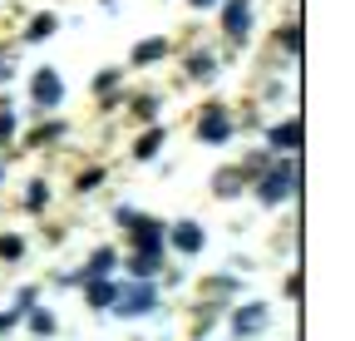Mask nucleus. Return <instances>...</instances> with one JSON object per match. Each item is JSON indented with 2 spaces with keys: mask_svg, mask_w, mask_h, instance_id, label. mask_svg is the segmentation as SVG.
Returning a JSON list of instances; mask_svg holds the SVG:
<instances>
[{
  "mask_svg": "<svg viewBox=\"0 0 355 341\" xmlns=\"http://www.w3.org/2000/svg\"><path fill=\"white\" fill-rule=\"evenodd\" d=\"M291 178H296V168H291V163L272 168V174L257 183V198H261V203H282V198H286V188H291Z\"/></svg>",
  "mask_w": 355,
  "mask_h": 341,
  "instance_id": "nucleus-1",
  "label": "nucleus"
},
{
  "mask_svg": "<svg viewBox=\"0 0 355 341\" xmlns=\"http://www.w3.org/2000/svg\"><path fill=\"white\" fill-rule=\"evenodd\" d=\"M60 99H64L60 74H55V69H40V74H35V104H40V109H55Z\"/></svg>",
  "mask_w": 355,
  "mask_h": 341,
  "instance_id": "nucleus-2",
  "label": "nucleus"
},
{
  "mask_svg": "<svg viewBox=\"0 0 355 341\" xmlns=\"http://www.w3.org/2000/svg\"><path fill=\"white\" fill-rule=\"evenodd\" d=\"M153 287H128L123 297H119V317H144V312H153Z\"/></svg>",
  "mask_w": 355,
  "mask_h": 341,
  "instance_id": "nucleus-3",
  "label": "nucleus"
},
{
  "mask_svg": "<svg viewBox=\"0 0 355 341\" xmlns=\"http://www.w3.org/2000/svg\"><path fill=\"white\" fill-rule=\"evenodd\" d=\"M222 25H227L232 40H242L247 25H252V0H227V10H222Z\"/></svg>",
  "mask_w": 355,
  "mask_h": 341,
  "instance_id": "nucleus-4",
  "label": "nucleus"
},
{
  "mask_svg": "<svg viewBox=\"0 0 355 341\" xmlns=\"http://www.w3.org/2000/svg\"><path fill=\"white\" fill-rule=\"evenodd\" d=\"M227 134H232V119L222 114V109H207V119L198 124V139H207V144H222Z\"/></svg>",
  "mask_w": 355,
  "mask_h": 341,
  "instance_id": "nucleus-5",
  "label": "nucleus"
},
{
  "mask_svg": "<svg viewBox=\"0 0 355 341\" xmlns=\"http://www.w3.org/2000/svg\"><path fill=\"white\" fill-rule=\"evenodd\" d=\"M232 326H237L242 336H252V331H261V326H266V307H261V302H252V307H242V312L232 317Z\"/></svg>",
  "mask_w": 355,
  "mask_h": 341,
  "instance_id": "nucleus-6",
  "label": "nucleus"
},
{
  "mask_svg": "<svg viewBox=\"0 0 355 341\" xmlns=\"http://www.w3.org/2000/svg\"><path fill=\"white\" fill-rule=\"evenodd\" d=\"M266 144L272 149H301V124L291 119V124H277L272 134H266Z\"/></svg>",
  "mask_w": 355,
  "mask_h": 341,
  "instance_id": "nucleus-7",
  "label": "nucleus"
},
{
  "mask_svg": "<svg viewBox=\"0 0 355 341\" xmlns=\"http://www.w3.org/2000/svg\"><path fill=\"white\" fill-rule=\"evenodd\" d=\"M173 247H178V252H198V247H202V228H198V223H178V228H173Z\"/></svg>",
  "mask_w": 355,
  "mask_h": 341,
  "instance_id": "nucleus-8",
  "label": "nucleus"
},
{
  "mask_svg": "<svg viewBox=\"0 0 355 341\" xmlns=\"http://www.w3.org/2000/svg\"><path fill=\"white\" fill-rule=\"evenodd\" d=\"M109 302H119V287L94 277V282H89V307H109Z\"/></svg>",
  "mask_w": 355,
  "mask_h": 341,
  "instance_id": "nucleus-9",
  "label": "nucleus"
},
{
  "mask_svg": "<svg viewBox=\"0 0 355 341\" xmlns=\"http://www.w3.org/2000/svg\"><path fill=\"white\" fill-rule=\"evenodd\" d=\"M114 263H119V258H114V252H109V247H99V252H94V258H89V267H84V277H89V282H94V277H104V272H114Z\"/></svg>",
  "mask_w": 355,
  "mask_h": 341,
  "instance_id": "nucleus-10",
  "label": "nucleus"
},
{
  "mask_svg": "<svg viewBox=\"0 0 355 341\" xmlns=\"http://www.w3.org/2000/svg\"><path fill=\"white\" fill-rule=\"evenodd\" d=\"M50 30H55V15H35L30 30H25V40H30V45H40V40H50Z\"/></svg>",
  "mask_w": 355,
  "mask_h": 341,
  "instance_id": "nucleus-11",
  "label": "nucleus"
},
{
  "mask_svg": "<svg viewBox=\"0 0 355 341\" xmlns=\"http://www.w3.org/2000/svg\"><path fill=\"white\" fill-rule=\"evenodd\" d=\"M133 272H139V277H153V272H158V252H139V258H133Z\"/></svg>",
  "mask_w": 355,
  "mask_h": 341,
  "instance_id": "nucleus-12",
  "label": "nucleus"
},
{
  "mask_svg": "<svg viewBox=\"0 0 355 341\" xmlns=\"http://www.w3.org/2000/svg\"><path fill=\"white\" fill-rule=\"evenodd\" d=\"M163 50H168V45H163V40H148V45H139V50H133V60H139V65H144V60H158Z\"/></svg>",
  "mask_w": 355,
  "mask_h": 341,
  "instance_id": "nucleus-13",
  "label": "nucleus"
},
{
  "mask_svg": "<svg viewBox=\"0 0 355 341\" xmlns=\"http://www.w3.org/2000/svg\"><path fill=\"white\" fill-rule=\"evenodd\" d=\"M188 69H193L198 79H212V55H193V60H188Z\"/></svg>",
  "mask_w": 355,
  "mask_h": 341,
  "instance_id": "nucleus-14",
  "label": "nucleus"
},
{
  "mask_svg": "<svg viewBox=\"0 0 355 341\" xmlns=\"http://www.w3.org/2000/svg\"><path fill=\"white\" fill-rule=\"evenodd\" d=\"M158 144H163V129H153L148 139H139V158H153V153H158Z\"/></svg>",
  "mask_w": 355,
  "mask_h": 341,
  "instance_id": "nucleus-15",
  "label": "nucleus"
},
{
  "mask_svg": "<svg viewBox=\"0 0 355 341\" xmlns=\"http://www.w3.org/2000/svg\"><path fill=\"white\" fill-rule=\"evenodd\" d=\"M20 252H25L20 238H0V258H20Z\"/></svg>",
  "mask_w": 355,
  "mask_h": 341,
  "instance_id": "nucleus-16",
  "label": "nucleus"
},
{
  "mask_svg": "<svg viewBox=\"0 0 355 341\" xmlns=\"http://www.w3.org/2000/svg\"><path fill=\"white\" fill-rule=\"evenodd\" d=\"M30 326L44 336V331H55V317H50V312H35V317H30Z\"/></svg>",
  "mask_w": 355,
  "mask_h": 341,
  "instance_id": "nucleus-17",
  "label": "nucleus"
},
{
  "mask_svg": "<svg viewBox=\"0 0 355 341\" xmlns=\"http://www.w3.org/2000/svg\"><path fill=\"white\" fill-rule=\"evenodd\" d=\"M153 109H158L153 94H148V99H133V114H139V119H153Z\"/></svg>",
  "mask_w": 355,
  "mask_h": 341,
  "instance_id": "nucleus-18",
  "label": "nucleus"
},
{
  "mask_svg": "<svg viewBox=\"0 0 355 341\" xmlns=\"http://www.w3.org/2000/svg\"><path fill=\"white\" fill-rule=\"evenodd\" d=\"M114 84H119V69H104V74H99V79H94V90H99V94H104V90H114Z\"/></svg>",
  "mask_w": 355,
  "mask_h": 341,
  "instance_id": "nucleus-19",
  "label": "nucleus"
},
{
  "mask_svg": "<svg viewBox=\"0 0 355 341\" xmlns=\"http://www.w3.org/2000/svg\"><path fill=\"white\" fill-rule=\"evenodd\" d=\"M15 134V114H0V144H6Z\"/></svg>",
  "mask_w": 355,
  "mask_h": 341,
  "instance_id": "nucleus-20",
  "label": "nucleus"
},
{
  "mask_svg": "<svg viewBox=\"0 0 355 341\" xmlns=\"http://www.w3.org/2000/svg\"><path fill=\"white\" fill-rule=\"evenodd\" d=\"M44 198H50V193H44V183H35V188H30V208H44Z\"/></svg>",
  "mask_w": 355,
  "mask_h": 341,
  "instance_id": "nucleus-21",
  "label": "nucleus"
},
{
  "mask_svg": "<svg viewBox=\"0 0 355 341\" xmlns=\"http://www.w3.org/2000/svg\"><path fill=\"white\" fill-rule=\"evenodd\" d=\"M193 6H198V10H207V6H217V0H193Z\"/></svg>",
  "mask_w": 355,
  "mask_h": 341,
  "instance_id": "nucleus-22",
  "label": "nucleus"
}]
</instances>
